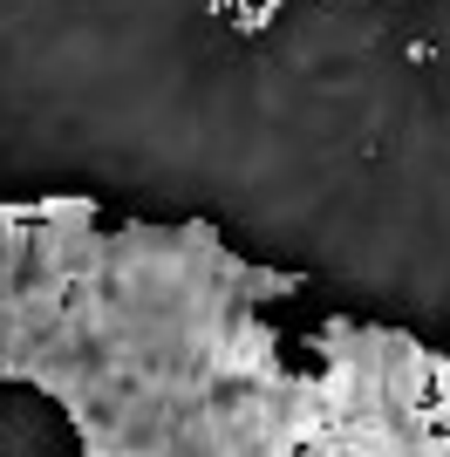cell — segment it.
Segmentation results:
<instances>
[{"instance_id":"obj_1","label":"cell","mask_w":450,"mask_h":457,"mask_svg":"<svg viewBox=\"0 0 450 457\" xmlns=\"http://www.w3.org/2000/svg\"><path fill=\"white\" fill-rule=\"evenodd\" d=\"M280 14H287V0H239V7L225 14V28H232V35H239L246 48H253V41H260V35H266V28H273Z\"/></svg>"},{"instance_id":"obj_2","label":"cell","mask_w":450,"mask_h":457,"mask_svg":"<svg viewBox=\"0 0 450 457\" xmlns=\"http://www.w3.org/2000/svg\"><path fill=\"white\" fill-rule=\"evenodd\" d=\"M403 62L430 76V69H444V41H437V35H410V41H403Z\"/></svg>"},{"instance_id":"obj_3","label":"cell","mask_w":450,"mask_h":457,"mask_svg":"<svg viewBox=\"0 0 450 457\" xmlns=\"http://www.w3.org/2000/svg\"><path fill=\"white\" fill-rule=\"evenodd\" d=\"M232 7H239V0H198V14H205V21H225Z\"/></svg>"},{"instance_id":"obj_4","label":"cell","mask_w":450,"mask_h":457,"mask_svg":"<svg viewBox=\"0 0 450 457\" xmlns=\"http://www.w3.org/2000/svg\"><path fill=\"white\" fill-rule=\"evenodd\" d=\"M321 7H328V14H335V7H348V0H321Z\"/></svg>"}]
</instances>
